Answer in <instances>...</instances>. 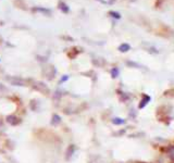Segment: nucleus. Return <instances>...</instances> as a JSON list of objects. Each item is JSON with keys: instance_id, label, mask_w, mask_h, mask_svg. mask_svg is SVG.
<instances>
[{"instance_id": "obj_1", "label": "nucleus", "mask_w": 174, "mask_h": 163, "mask_svg": "<svg viewBox=\"0 0 174 163\" xmlns=\"http://www.w3.org/2000/svg\"><path fill=\"white\" fill-rule=\"evenodd\" d=\"M169 157L172 161H174V146L169 148Z\"/></svg>"}]
</instances>
